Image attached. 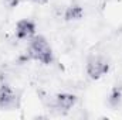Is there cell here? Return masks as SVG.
<instances>
[{
	"label": "cell",
	"instance_id": "obj_1",
	"mask_svg": "<svg viewBox=\"0 0 122 120\" xmlns=\"http://www.w3.org/2000/svg\"><path fill=\"white\" fill-rule=\"evenodd\" d=\"M29 57L44 64V65H50L54 61L53 50H51L48 41L43 35L31 37L30 45H29Z\"/></svg>",
	"mask_w": 122,
	"mask_h": 120
},
{
	"label": "cell",
	"instance_id": "obj_2",
	"mask_svg": "<svg viewBox=\"0 0 122 120\" xmlns=\"http://www.w3.org/2000/svg\"><path fill=\"white\" fill-rule=\"evenodd\" d=\"M85 69H87V75H88L91 79L97 81V79H99V78H102L104 75L108 74V71H109V64H108V61L105 60L104 57L94 55V57H91L90 60L87 61Z\"/></svg>",
	"mask_w": 122,
	"mask_h": 120
},
{
	"label": "cell",
	"instance_id": "obj_3",
	"mask_svg": "<svg viewBox=\"0 0 122 120\" xmlns=\"http://www.w3.org/2000/svg\"><path fill=\"white\" fill-rule=\"evenodd\" d=\"M36 34V23L30 18H23L16 24V37L19 40L31 38Z\"/></svg>",
	"mask_w": 122,
	"mask_h": 120
},
{
	"label": "cell",
	"instance_id": "obj_4",
	"mask_svg": "<svg viewBox=\"0 0 122 120\" xmlns=\"http://www.w3.org/2000/svg\"><path fill=\"white\" fill-rule=\"evenodd\" d=\"M16 95L7 83H0V109H9L14 105Z\"/></svg>",
	"mask_w": 122,
	"mask_h": 120
},
{
	"label": "cell",
	"instance_id": "obj_5",
	"mask_svg": "<svg viewBox=\"0 0 122 120\" xmlns=\"http://www.w3.org/2000/svg\"><path fill=\"white\" fill-rule=\"evenodd\" d=\"M77 103V96L72 93H58L56 96V106L60 110H71Z\"/></svg>",
	"mask_w": 122,
	"mask_h": 120
},
{
	"label": "cell",
	"instance_id": "obj_6",
	"mask_svg": "<svg viewBox=\"0 0 122 120\" xmlns=\"http://www.w3.org/2000/svg\"><path fill=\"white\" fill-rule=\"evenodd\" d=\"M84 16V9L78 4H74V6H70L65 9L64 11V18L67 21H75V20H80Z\"/></svg>",
	"mask_w": 122,
	"mask_h": 120
},
{
	"label": "cell",
	"instance_id": "obj_7",
	"mask_svg": "<svg viewBox=\"0 0 122 120\" xmlns=\"http://www.w3.org/2000/svg\"><path fill=\"white\" fill-rule=\"evenodd\" d=\"M121 102H122V90H121V88L115 86L114 89L111 90L109 96H108V105L111 107H118L121 105Z\"/></svg>",
	"mask_w": 122,
	"mask_h": 120
},
{
	"label": "cell",
	"instance_id": "obj_8",
	"mask_svg": "<svg viewBox=\"0 0 122 120\" xmlns=\"http://www.w3.org/2000/svg\"><path fill=\"white\" fill-rule=\"evenodd\" d=\"M7 4H9V7H16L17 4H19V1L20 0H4Z\"/></svg>",
	"mask_w": 122,
	"mask_h": 120
},
{
	"label": "cell",
	"instance_id": "obj_9",
	"mask_svg": "<svg viewBox=\"0 0 122 120\" xmlns=\"http://www.w3.org/2000/svg\"><path fill=\"white\" fill-rule=\"evenodd\" d=\"M30 1H33L34 4H40V6H43V4H47V3H48V0H30Z\"/></svg>",
	"mask_w": 122,
	"mask_h": 120
}]
</instances>
